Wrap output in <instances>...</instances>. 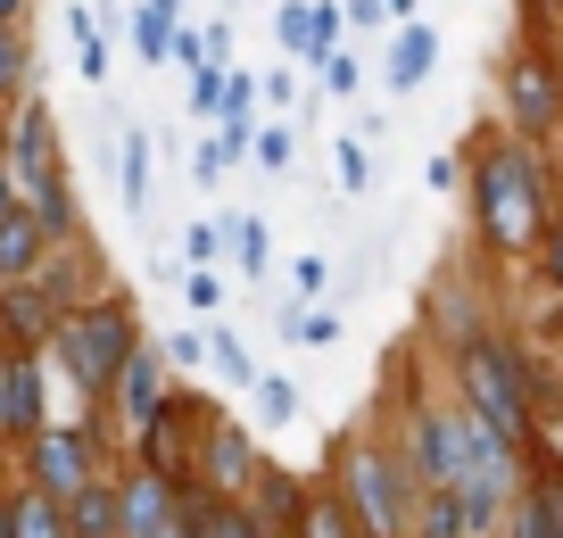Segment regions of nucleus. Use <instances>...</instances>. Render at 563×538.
<instances>
[{
	"mask_svg": "<svg viewBox=\"0 0 563 538\" xmlns=\"http://www.w3.org/2000/svg\"><path fill=\"white\" fill-rule=\"evenodd\" d=\"M58 514H67V538H117V481H84L75 497H58Z\"/></svg>",
	"mask_w": 563,
	"mask_h": 538,
	"instance_id": "nucleus-15",
	"label": "nucleus"
},
{
	"mask_svg": "<svg viewBox=\"0 0 563 538\" xmlns=\"http://www.w3.org/2000/svg\"><path fill=\"white\" fill-rule=\"evenodd\" d=\"M555 75H563V67H555Z\"/></svg>",
	"mask_w": 563,
	"mask_h": 538,
	"instance_id": "nucleus-46",
	"label": "nucleus"
},
{
	"mask_svg": "<svg viewBox=\"0 0 563 538\" xmlns=\"http://www.w3.org/2000/svg\"><path fill=\"white\" fill-rule=\"evenodd\" d=\"M208 365L224 373V382L257 389V356H249V340H232V331H208Z\"/></svg>",
	"mask_w": 563,
	"mask_h": 538,
	"instance_id": "nucleus-22",
	"label": "nucleus"
},
{
	"mask_svg": "<svg viewBox=\"0 0 563 538\" xmlns=\"http://www.w3.org/2000/svg\"><path fill=\"white\" fill-rule=\"evenodd\" d=\"M9 538H67V514L51 488H9Z\"/></svg>",
	"mask_w": 563,
	"mask_h": 538,
	"instance_id": "nucleus-18",
	"label": "nucleus"
},
{
	"mask_svg": "<svg viewBox=\"0 0 563 538\" xmlns=\"http://www.w3.org/2000/svg\"><path fill=\"white\" fill-rule=\"evenodd\" d=\"M332 488H340V505L356 514L365 538H406V521H415V472H406L382 439H340Z\"/></svg>",
	"mask_w": 563,
	"mask_h": 538,
	"instance_id": "nucleus-4",
	"label": "nucleus"
},
{
	"mask_svg": "<svg viewBox=\"0 0 563 538\" xmlns=\"http://www.w3.org/2000/svg\"><path fill=\"white\" fill-rule=\"evenodd\" d=\"M166 538H191V521H175V530H166Z\"/></svg>",
	"mask_w": 563,
	"mask_h": 538,
	"instance_id": "nucleus-43",
	"label": "nucleus"
},
{
	"mask_svg": "<svg viewBox=\"0 0 563 538\" xmlns=\"http://www.w3.org/2000/svg\"><path fill=\"white\" fill-rule=\"evenodd\" d=\"M257 166H265V174L290 166V133H282V124H265V133H257Z\"/></svg>",
	"mask_w": 563,
	"mask_h": 538,
	"instance_id": "nucleus-33",
	"label": "nucleus"
},
{
	"mask_svg": "<svg viewBox=\"0 0 563 538\" xmlns=\"http://www.w3.org/2000/svg\"><path fill=\"white\" fill-rule=\"evenodd\" d=\"M456 398H464L473 422H489L514 448L539 439V365H530L522 340H497V331L456 340Z\"/></svg>",
	"mask_w": 563,
	"mask_h": 538,
	"instance_id": "nucleus-3",
	"label": "nucleus"
},
{
	"mask_svg": "<svg viewBox=\"0 0 563 538\" xmlns=\"http://www.w3.org/2000/svg\"><path fill=\"white\" fill-rule=\"evenodd\" d=\"M183 257H191V274H199V265H216V257H224V232H216V224H191Z\"/></svg>",
	"mask_w": 563,
	"mask_h": 538,
	"instance_id": "nucleus-31",
	"label": "nucleus"
},
{
	"mask_svg": "<svg viewBox=\"0 0 563 538\" xmlns=\"http://www.w3.org/2000/svg\"><path fill=\"white\" fill-rule=\"evenodd\" d=\"M257 415L265 422H290V415H299V389L282 382V373H257Z\"/></svg>",
	"mask_w": 563,
	"mask_h": 538,
	"instance_id": "nucleus-26",
	"label": "nucleus"
},
{
	"mask_svg": "<svg viewBox=\"0 0 563 538\" xmlns=\"http://www.w3.org/2000/svg\"><path fill=\"white\" fill-rule=\"evenodd\" d=\"M257 91H265V100H274V108H290V100H299V75H290V67H274V75H265Z\"/></svg>",
	"mask_w": 563,
	"mask_h": 538,
	"instance_id": "nucleus-38",
	"label": "nucleus"
},
{
	"mask_svg": "<svg viewBox=\"0 0 563 538\" xmlns=\"http://www.w3.org/2000/svg\"><path fill=\"white\" fill-rule=\"evenodd\" d=\"M539 274H547V290H555V307H563V216L547 224V241H539Z\"/></svg>",
	"mask_w": 563,
	"mask_h": 538,
	"instance_id": "nucleus-30",
	"label": "nucleus"
},
{
	"mask_svg": "<svg viewBox=\"0 0 563 538\" xmlns=\"http://www.w3.org/2000/svg\"><path fill=\"white\" fill-rule=\"evenodd\" d=\"M9 365H18V356L0 348V439H9Z\"/></svg>",
	"mask_w": 563,
	"mask_h": 538,
	"instance_id": "nucleus-39",
	"label": "nucleus"
},
{
	"mask_svg": "<svg viewBox=\"0 0 563 538\" xmlns=\"http://www.w3.org/2000/svg\"><path fill=\"white\" fill-rule=\"evenodd\" d=\"M464 191H473V241L489 257H539L547 224H555V199H547V166H539L530 141H514L506 124L473 133Z\"/></svg>",
	"mask_w": 563,
	"mask_h": 538,
	"instance_id": "nucleus-1",
	"label": "nucleus"
},
{
	"mask_svg": "<svg viewBox=\"0 0 563 538\" xmlns=\"http://www.w3.org/2000/svg\"><path fill=\"white\" fill-rule=\"evenodd\" d=\"M0 25H25V0H0Z\"/></svg>",
	"mask_w": 563,
	"mask_h": 538,
	"instance_id": "nucleus-41",
	"label": "nucleus"
},
{
	"mask_svg": "<svg viewBox=\"0 0 563 538\" xmlns=\"http://www.w3.org/2000/svg\"><path fill=\"white\" fill-rule=\"evenodd\" d=\"M340 191H365V183H373V150H365V141H340Z\"/></svg>",
	"mask_w": 563,
	"mask_h": 538,
	"instance_id": "nucleus-28",
	"label": "nucleus"
},
{
	"mask_svg": "<svg viewBox=\"0 0 563 538\" xmlns=\"http://www.w3.org/2000/svg\"><path fill=\"white\" fill-rule=\"evenodd\" d=\"M183 298H191V307H199V315H208V307H216V298H224V274H216V265H199V274H191V282H183Z\"/></svg>",
	"mask_w": 563,
	"mask_h": 538,
	"instance_id": "nucleus-32",
	"label": "nucleus"
},
{
	"mask_svg": "<svg viewBox=\"0 0 563 538\" xmlns=\"http://www.w3.org/2000/svg\"><path fill=\"white\" fill-rule=\"evenodd\" d=\"M175 34H183V25H175V0H141V9H133V51L150 58V67L175 58Z\"/></svg>",
	"mask_w": 563,
	"mask_h": 538,
	"instance_id": "nucleus-19",
	"label": "nucleus"
},
{
	"mask_svg": "<svg viewBox=\"0 0 563 538\" xmlns=\"http://www.w3.org/2000/svg\"><path fill=\"white\" fill-rule=\"evenodd\" d=\"M166 365H175V373L208 365V331H166Z\"/></svg>",
	"mask_w": 563,
	"mask_h": 538,
	"instance_id": "nucleus-29",
	"label": "nucleus"
},
{
	"mask_svg": "<svg viewBox=\"0 0 563 538\" xmlns=\"http://www.w3.org/2000/svg\"><path fill=\"white\" fill-rule=\"evenodd\" d=\"M0 174H9L18 208H34L42 191H58V183H67V157H58V117H51V100H34V91L18 100V117H9V157H0Z\"/></svg>",
	"mask_w": 563,
	"mask_h": 538,
	"instance_id": "nucleus-6",
	"label": "nucleus"
},
{
	"mask_svg": "<svg viewBox=\"0 0 563 538\" xmlns=\"http://www.w3.org/2000/svg\"><path fill=\"white\" fill-rule=\"evenodd\" d=\"M224 124H257V75H249V67L241 75L224 67Z\"/></svg>",
	"mask_w": 563,
	"mask_h": 538,
	"instance_id": "nucleus-25",
	"label": "nucleus"
},
{
	"mask_svg": "<svg viewBox=\"0 0 563 538\" xmlns=\"http://www.w3.org/2000/svg\"><path fill=\"white\" fill-rule=\"evenodd\" d=\"M133 348H141V315H133L124 290H100V298H84V307L58 315L51 356H58V373L75 382V398H84V422H108V398H117Z\"/></svg>",
	"mask_w": 563,
	"mask_h": 538,
	"instance_id": "nucleus-2",
	"label": "nucleus"
},
{
	"mask_svg": "<svg viewBox=\"0 0 563 538\" xmlns=\"http://www.w3.org/2000/svg\"><path fill=\"white\" fill-rule=\"evenodd\" d=\"M216 232H224V257L257 282L265 274V216H216Z\"/></svg>",
	"mask_w": 563,
	"mask_h": 538,
	"instance_id": "nucleus-21",
	"label": "nucleus"
},
{
	"mask_svg": "<svg viewBox=\"0 0 563 538\" xmlns=\"http://www.w3.org/2000/svg\"><path fill=\"white\" fill-rule=\"evenodd\" d=\"M506 521L514 538H563V455L539 448V439L522 448V488H514Z\"/></svg>",
	"mask_w": 563,
	"mask_h": 538,
	"instance_id": "nucleus-10",
	"label": "nucleus"
},
{
	"mask_svg": "<svg viewBox=\"0 0 563 538\" xmlns=\"http://www.w3.org/2000/svg\"><path fill=\"white\" fill-rule=\"evenodd\" d=\"M183 100H191L199 117H224V67H199L191 84H183Z\"/></svg>",
	"mask_w": 563,
	"mask_h": 538,
	"instance_id": "nucleus-27",
	"label": "nucleus"
},
{
	"mask_svg": "<svg viewBox=\"0 0 563 538\" xmlns=\"http://www.w3.org/2000/svg\"><path fill=\"white\" fill-rule=\"evenodd\" d=\"M440 67V34L431 25H389V58H382V91H422V75Z\"/></svg>",
	"mask_w": 563,
	"mask_h": 538,
	"instance_id": "nucleus-14",
	"label": "nucleus"
},
{
	"mask_svg": "<svg viewBox=\"0 0 563 538\" xmlns=\"http://www.w3.org/2000/svg\"><path fill=\"white\" fill-rule=\"evenodd\" d=\"M0 100H25V25H0Z\"/></svg>",
	"mask_w": 563,
	"mask_h": 538,
	"instance_id": "nucleus-23",
	"label": "nucleus"
},
{
	"mask_svg": "<svg viewBox=\"0 0 563 538\" xmlns=\"http://www.w3.org/2000/svg\"><path fill=\"white\" fill-rule=\"evenodd\" d=\"M166 389H175V373H166V348L141 340L133 356H124V382H117V422L124 431H141V422L166 406Z\"/></svg>",
	"mask_w": 563,
	"mask_h": 538,
	"instance_id": "nucleus-13",
	"label": "nucleus"
},
{
	"mask_svg": "<svg viewBox=\"0 0 563 538\" xmlns=\"http://www.w3.org/2000/svg\"><path fill=\"white\" fill-rule=\"evenodd\" d=\"M406 538H464V505L448 497V488H415V521H406Z\"/></svg>",
	"mask_w": 563,
	"mask_h": 538,
	"instance_id": "nucleus-20",
	"label": "nucleus"
},
{
	"mask_svg": "<svg viewBox=\"0 0 563 538\" xmlns=\"http://www.w3.org/2000/svg\"><path fill=\"white\" fill-rule=\"evenodd\" d=\"M84 481H100V422H51L25 439V488L75 497Z\"/></svg>",
	"mask_w": 563,
	"mask_h": 538,
	"instance_id": "nucleus-8",
	"label": "nucleus"
},
{
	"mask_svg": "<svg viewBox=\"0 0 563 538\" xmlns=\"http://www.w3.org/2000/svg\"><path fill=\"white\" fill-rule=\"evenodd\" d=\"M191 514V497H183L175 481H158V472H124L117 481V538H166L175 521Z\"/></svg>",
	"mask_w": 563,
	"mask_h": 538,
	"instance_id": "nucleus-11",
	"label": "nucleus"
},
{
	"mask_svg": "<svg viewBox=\"0 0 563 538\" xmlns=\"http://www.w3.org/2000/svg\"><path fill=\"white\" fill-rule=\"evenodd\" d=\"M0 538H9V488H0Z\"/></svg>",
	"mask_w": 563,
	"mask_h": 538,
	"instance_id": "nucleus-42",
	"label": "nucleus"
},
{
	"mask_svg": "<svg viewBox=\"0 0 563 538\" xmlns=\"http://www.w3.org/2000/svg\"><path fill=\"white\" fill-rule=\"evenodd\" d=\"M290 538H365V530H356V514L340 505V488L316 481V488L299 497V521H290Z\"/></svg>",
	"mask_w": 563,
	"mask_h": 538,
	"instance_id": "nucleus-16",
	"label": "nucleus"
},
{
	"mask_svg": "<svg viewBox=\"0 0 563 538\" xmlns=\"http://www.w3.org/2000/svg\"><path fill=\"white\" fill-rule=\"evenodd\" d=\"M183 521H191V538H265L257 514H249L241 497H191V514H183Z\"/></svg>",
	"mask_w": 563,
	"mask_h": 538,
	"instance_id": "nucleus-17",
	"label": "nucleus"
},
{
	"mask_svg": "<svg viewBox=\"0 0 563 538\" xmlns=\"http://www.w3.org/2000/svg\"><path fill=\"white\" fill-rule=\"evenodd\" d=\"M117 166H124V208L141 216V199H150V141L124 133V157H117Z\"/></svg>",
	"mask_w": 563,
	"mask_h": 538,
	"instance_id": "nucleus-24",
	"label": "nucleus"
},
{
	"mask_svg": "<svg viewBox=\"0 0 563 538\" xmlns=\"http://www.w3.org/2000/svg\"><path fill=\"white\" fill-rule=\"evenodd\" d=\"M282 51H290V67H332L340 51V0H282Z\"/></svg>",
	"mask_w": 563,
	"mask_h": 538,
	"instance_id": "nucleus-12",
	"label": "nucleus"
},
{
	"mask_svg": "<svg viewBox=\"0 0 563 538\" xmlns=\"http://www.w3.org/2000/svg\"><path fill=\"white\" fill-rule=\"evenodd\" d=\"M323 84H332V91H340V100H349V91H356V84H365V75H356V58H349V51H332V67H323Z\"/></svg>",
	"mask_w": 563,
	"mask_h": 538,
	"instance_id": "nucleus-37",
	"label": "nucleus"
},
{
	"mask_svg": "<svg viewBox=\"0 0 563 538\" xmlns=\"http://www.w3.org/2000/svg\"><path fill=\"white\" fill-rule=\"evenodd\" d=\"M224 415V406H208L199 389H166V406L150 422L133 431V448H141V472H158V481H175V488H191L199 481V448H208V422Z\"/></svg>",
	"mask_w": 563,
	"mask_h": 538,
	"instance_id": "nucleus-5",
	"label": "nucleus"
},
{
	"mask_svg": "<svg viewBox=\"0 0 563 538\" xmlns=\"http://www.w3.org/2000/svg\"><path fill=\"white\" fill-rule=\"evenodd\" d=\"M224 166H232V157L216 150V141H199V157H191V183H224Z\"/></svg>",
	"mask_w": 563,
	"mask_h": 538,
	"instance_id": "nucleus-36",
	"label": "nucleus"
},
{
	"mask_svg": "<svg viewBox=\"0 0 563 538\" xmlns=\"http://www.w3.org/2000/svg\"><path fill=\"white\" fill-rule=\"evenodd\" d=\"M382 18H398V25H415V0H382Z\"/></svg>",
	"mask_w": 563,
	"mask_h": 538,
	"instance_id": "nucleus-40",
	"label": "nucleus"
},
{
	"mask_svg": "<svg viewBox=\"0 0 563 538\" xmlns=\"http://www.w3.org/2000/svg\"><path fill=\"white\" fill-rule=\"evenodd\" d=\"M257 472H265V455H257V439H249V422H232V415H216L208 422V448H199V497H241L249 505V488H257Z\"/></svg>",
	"mask_w": 563,
	"mask_h": 538,
	"instance_id": "nucleus-9",
	"label": "nucleus"
},
{
	"mask_svg": "<svg viewBox=\"0 0 563 538\" xmlns=\"http://www.w3.org/2000/svg\"><path fill=\"white\" fill-rule=\"evenodd\" d=\"M497 91H506V133L530 141V150H539V141L563 124V75H555V58H547L539 42H522V51L506 58Z\"/></svg>",
	"mask_w": 563,
	"mask_h": 538,
	"instance_id": "nucleus-7",
	"label": "nucleus"
},
{
	"mask_svg": "<svg viewBox=\"0 0 563 538\" xmlns=\"http://www.w3.org/2000/svg\"><path fill=\"white\" fill-rule=\"evenodd\" d=\"M290 282H299V290H307V298H316V290H332V265H323V257H316V249H307V257H299V265H290Z\"/></svg>",
	"mask_w": 563,
	"mask_h": 538,
	"instance_id": "nucleus-34",
	"label": "nucleus"
},
{
	"mask_svg": "<svg viewBox=\"0 0 563 538\" xmlns=\"http://www.w3.org/2000/svg\"><path fill=\"white\" fill-rule=\"evenodd\" d=\"M175 9H183V0H175Z\"/></svg>",
	"mask_w": 563,
	"mask_h": 538,
	"instance_id": "nucleus-45",
	"label": "nucleus"
},
{
	"mask_svg": "<svg viewBox=\"0 0 563 538\" xmlns=\"http://www.w3.org/2000/svg\"><path fill=\"white\" fill-rule=\"evenodd\" d=\"M0 157H9V124H0Z\"/></svg>",
	"mask_w": 563,
	"mask_h": 538,
	"instance_id": "nucleus-44",
	"label": "nucleus"
},
{
	"mask_svg": "<svg viewBox=\"0 0 563 538\" xmlns=\"http://www.w3.org/2000/svg\"><path fill=\"white\" fill-rule=\"evenodd\" d=\"M340 25H356V34H382V0H340Z\"/></svg>",
	"mask_w": 563,
	"mask_h": 538,
	"instance_id": "nucleus-35",
	"label": "nucleus"
}]
</instances>
